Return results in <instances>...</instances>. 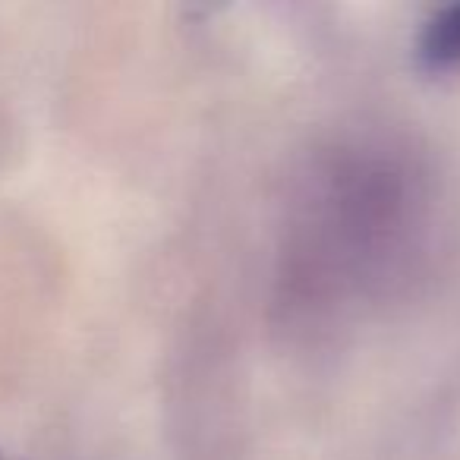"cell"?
Returning <instances> with one entry per match:
<instances>
[{"label":"cell","instance_id":"6da1fadb","mask_svg":"<svg viewBox=\"0 0 460 460\" xmlns=\"http://www.w3.org/2000/svg\"><path fill=\"white\" fill-rule=\"evenodd\" d=\"M325 177L322 205L313 208V237L294 250L288 275L300 284L296 294L332 288L334 269L353 278L391 269L416 221V180L410 183V171L397 161L353 155Z\"/></svg>","mask_w":460,"mask_h":460},{"label":"cell","instance_id":"7a4b0ae2","mask_svg":"<svg viewBox=\"0 0 460 460\" xmlns=\"http://www.w3.org/2000/svg\"><path fill=\"white\" fill-rule=\"evenodd\" d=\"M420 64L432 73L460 66V4L438 10L420 35Z\"/></svg>","mask_w":460,"mask_h":460},{"label":"cell","instance_id":"3957f363","mask_svg":"<svg viewBox=\"0 0 460 460\" xmlns=\"http://www.w3.org/2000/svg\"><path fill=\"white\" fill-rule=\"evenodd\" d=\"M0 460H4V457H0Z\"/></svg>","mask_w":460,"mask_h":460}]
</instances>
